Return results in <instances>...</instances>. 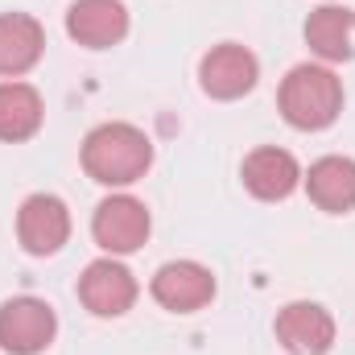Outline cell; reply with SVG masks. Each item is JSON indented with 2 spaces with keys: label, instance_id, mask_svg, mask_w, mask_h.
I'll return each instance as SVG.
<instances>
[{
  "label": "cell",
  "instance_id": "cell-1",
  "mask_svg": "<svg viewBox=\"0 0 355 355\" xmlns=\"http://www.w3.org/2000/svg\"><path fill=\"white\" fill-rule=\"evenodd\" d=\"M83 170L91 182L99 186H112V190H124L132 182L149 174L153 166V141L137 128V124H124V120H107L99 128H91L83 137Z\"/></svg>",
  "mask_w": 355,
  "mask_h": 355
},
{
  "label": "cell",
  "instance_id": "cell-2",
  "mask_svg": "<svg viewBox=\"0 0 355 355\" xmlns=\"http://www.w3.org/2000/svg\"><path fill=\"white\" fill-rule=\"evenodd\" d=\"M277 107L289 128L297 132H322L343 112V79L327 62H297L277 91Z\"/></svg>",
  "mask_w": 355,
  "mask_h": 355
},
{
  "label": "cell",
  "instance_id": "cell-3",
  "mask_svg": "<svg viewBox=\"0 0 355 355\" xmlns=\"http://www.w3.org/2000/svg\"><path fill=\"white\" fill-rule=\"evenodd\" d=\"M149 232H153V219L137 194H107L91 215V236L107 257H128L145 248Z\"/></svg>",
  "mask_w": 355,
  "mask_h": 355
},
{
  "label": "cell",
  "instance_id": "cell-4",
  "mask_svg": "<svg viewBox=\"0 0 355 355\" xmlns=\"http://www.w3.org/2000/svg\"><path fill=\"white\" fill-rule=\"evenodd\" d=\"M257 79H261V58L240 42H219L198 62V87L211 99H219V103L244 99L257 87Z\"/></svg>",
  "mask_w": 355,
  "mask_h": 355
},
{
  "label": "cell",
  "instance_id": "cell-5",
  "mask_svg": "<svg viewBox=\"0 0 355 355\" xmlns=\"http://www.w3.org/2000/svg\"><path fill=\"white\" fill-rule=\"evenodd\" d=\"M58 335V314L42 297H8L0 306V347L8 355H42Z\"/></svg>",
  "mask_w": 355,
  "mask_h": 355
},
{
  "label": "cell",
  "instance_id": "cell-6",
  "mask_svg": "<svg viewBox=\"0 0 355 355\" xmlns=\"http://www.w3.org/2000/svg\"><path fill=\"white\" fill-rule=\"evenodd\" d=\"M17 240L29 257H54L71 240V207L58 194H29L17 211Z\"/></svg>",
  "mask_w": 355,
  "mask_h": 355
},
{
  "label": "cell",
  "instance_id": "cell-7",
  "mask_svg": "<svg viewBox=\"0 0 355 355\" xmlns=\"http://www.w3.org/2000/svg\"><path fill=\"white\" fill-rule=\"evenodd\" d=\"M75 293H79V302L87 306L95 318H120V314H128L137 306L141 285H137V277H132L128 265H120L116 257H103V261H91L83 268Z\"/></svg>",
  "mask_w": 355,
  "mask_h": 355
},
{
  "label": "cell",
  "instance_id": "cell-8",
  "mask_svg": "<svg viewBox=\"0 0 355 355\" xmlns=\"http://www.w3.org/2000/svg\"><path fill=\"white\" fill-rule=\"evenodd\" d=\"M215 289H219L215 272L207 265H198V261H170V265L157 268L153 281H149L153 302L162 310H170V314H194V310L211 306Z\"/></svg>",
  "mask_w": 355,
  "mask_h": 355
},
{
  "label": "cell",
  "instance_id": "cell-9",
  "mask_svg": "<svg viewBox=\"0 0 355 355\" xmlns=\"http://www.w3.org/2000/svg\"><path fill=\"white\" fill-rule=\"evenodd\" d=\"M277 343L289 355H327L335 347V318L318 302H289L277 310Z\"/></svg>",
  "mask_w": 355,
  "mask_h": 355
},
{
  "label": "cell",
  "instance_id": "cell-10",
  "mask_svg": "<svg viewBox=\"0 0 355 355\" xmlns=\"http://www.w3.org/2000/svg\"><path fill=\"white\" fill-rule=\"evenodd\" d=\"M67 33L83 50H112L128 37L124 0H75L67 8Z\"/></svg>",
  "mask_w": 355,
  "mask_h": 355
},
{
  "label": "cell",
  "instance_id": "cell-11",
  "mask_svg": "<svg viewBox=\"0 0 355 355\" xmlns=\"http://www.w3.org/2000/svg\"><path fill=\"white\" fill-rule=\"evenodd\" d=\"M244 190L261 202H281L289 198L297 186H302V166L289 149H277V145H261L244 157Z\"/></svg>",
  "mask_w": 355,
  "mask_h": 355
},
{
  "label": "cell",
  "instance_id": "cell-12",
  "mask_svg": "<svg viewBox=\"0 0 355 355\" xmlns=\"http://www.w3.org/2000/svg\"><path fill=\"white\" fill-rule=\"evenodd\" d=\"M46 54V29L29 12H0V79L29 75Z\"/></svg>",
  "mask_w": 355,
  "mask_h": 355
},
{
  "label": "cell",
  "instance_id": "cell-13",
  "mask_svg": "<svg viewBox=\"0 0 355 355\" xmlns=\"http://www.w3.org/2000/svg\"><path fill=\"white\" fill-rule=\"evenodd\" d=\"M302 182H306V194L318 211H327V215L355 211V157H343V153L318 157L302 174Z\"/></svg>",
  "mask_w": 355,
  "mask_h": 355
},
{
  "label": "cell",
  "instance_id": "cell-14",
  "mask_svg": "<svg viewBox=\"0 0 355 355\" xmlns=\"http://www.w3.org/2000/svg\"><path fill=\"white\" fill-rule=\"evenodd\" d=\"M306 46L314 58L331 62H352L355 58V12L343 4H322L306 21Z\"/></svg>",
  "mask_w": 355,
  "mask_h": 355
},
{
  "label": "cell",
  "instance_id": "cell-15",
  "mask_svg": "<svg viewBox=\"0 0 355 355\" xmlns=\"http://www.w3.org/2000/svg\"><path fill=\"white\" fill-rule=\"evenodd\" d=\"M46 120V103L37 87L21 83V79H4L0 83V141L4 145H21L29 137H37Z\"/></svg>",
  "mask_w": 355,
  "mask_h": 355
}]
</instances>
